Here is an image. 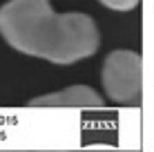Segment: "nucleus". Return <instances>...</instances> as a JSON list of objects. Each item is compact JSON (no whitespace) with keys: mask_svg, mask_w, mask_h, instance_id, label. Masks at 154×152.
<instances>
[{"mask_svg":"<svg viewBox=\"0 0 154 152\" xmlns=\"http://www.w3.org/2000/svg\"><path fill=\"white\" fill-rule=\"evenodd\" d=\"M105 7L114 9V11H130L139 5V0H100Z\"/></svg>","mask_w":154,"mask_h":152,"instance_id":"4","label":"nucleus"},{"mask_svg":"<svg viewBox=\"0 0 154 152\" xmlns=\"http://www.w3.org/2000/svg\"><path fill=\"white\" fill-rule=\"evenodd\" d=\"M29 105L31 107H100L103 98L96 90L87 85H72L60 92L36 96L34 101H29Z\"/></svg>","mask_w":154,"mask_h":152,"instance_id":"3","label":"nucleus"},{"mask_svg":"<svg viewBox=\"0 0 154 152\" xmlns=\"http://www.w3.org/2000/svg\"><path fill=\"white\" fill-rule=\"evenodd\" d=\"M103 87L116 103H139L143 87V60L132 49H116L105 58Z\"/></svg>","mask_w":154,"mask_h":152,"instance_id":"2","label":"nucleus"},{"mask_svg":"<svg viewBox=\"0 0 154 152\" xmlns=\"http://www.w3.org/2000/svg\"><path fill=\"white\" fill-rule=\"evenodd\" d=\"M0 36L16 51L72 65L98 49V27L85 14H58L49 0H9L0 7Z\"/></svg>","mask_w":154,"mask_h":152,"instance_id":"1","label":"nucleus"}]
</instances>
